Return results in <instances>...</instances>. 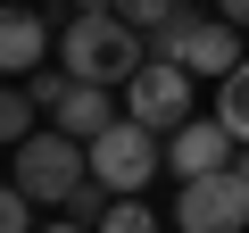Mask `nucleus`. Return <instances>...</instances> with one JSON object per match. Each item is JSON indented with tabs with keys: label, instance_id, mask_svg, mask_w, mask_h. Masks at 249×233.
Segmentation results:
<instances>
[{
	"label": "nucleus",
	"instance_id": "10",
	"mask_svg": "<svg viewBox=\"0 0 249 233\" xmlns=\"http://www.w3.org/2000/svg\"><path fill=\"white\" fill-rule=\"evenodd\" d=\"M34 116H42V108H34V92H25V83H0V142H9V150H17V142H34Z\"/></svg>",
	"mask_w": 249,
	"mask_h": 233
},
{
	"label": "nucleus",
	"instance_id": "8",
	"mask_svg": "<svg viewBox=\"0 0 249 233\" xmlns=\"http://www.w3.org/2000/svg\"><path fill=\"white\" fill-rule=\"evenodd\" d=\"M50 17L42 9H0V83H25V75H42V58H50Z\"/></svg>",
	"mask_w": 249,
	"mask_h": 233
},
{
	"label": "nucleus",
	"instance_id": "13",
	"mask_svg": "<svg viewBox=\"0 0 249 233\" xmlns=\"http://www.w3.org/2000/svg\"><path fill=\"white\" fill-rule=\"evenodd\" d=\"M100 233H158V216H150V200H116L100 216Z\"/></svg>",
	"mask_w": 249,
	"mask_h": 233
},
{
	"label": "nucleus",
	"instance_id": "2",
	"mask_svg": "<svg viewBox=\"0 0 249 233\" xmlns=\"http://www.w3.org/2000/svg\"><path fill=\"white\" fill-rule=\"evenodd\" d=\"M150 58H175L183 75H232L249 50H241V25H224V17H208V9H191V0H183V9L150 34Z\"/></svg>",
	"mask_w": 249,
	"mask_h": 233
},
{
	"label": "nucleus",
	"instance_id": "5",
	"mask_svg": "<svg viewBox=\"0 0 249 233\" xmlns=\"http://www.w3.org/2000/svg\"><path fill=\"white\" fill-rule=\"evenodd\" d=\"M124 116H133V125H150L158 142H166V134H183L191 116H199V108H191V75H183L175 58H150L133 83H124Z\"/></svg>",
	"mask_w": 249,
	"mask_h": 233
},
{
	"label": "nucleus",
	"instance_id": "1",
	"mask_svg": "<svg viewBox=\"0 0 249 233\" xmlns=\"http://www.w3.org/2000/svg\"><path fill=\"white\" fill-rule=\"evenodd\" d=\"M58 67L75 83H133L150 67V42L124 25L116 9H75V25L58 34Z\"/></svg>",
	"mask_w": 249,
	"mask_h": 233
},
{
	"label": "nucleus",
	"instance_id": "18",
	"mask_svg": "<svg viewBox=\"0 0 249 233\" xmlns=\"http://www.w3.org/2000/svg\"><path fill=\"white\" fill-rule=\"evenodd\" d=\"M42 233H83V225H42Z\"/></svg>",
	"mask_w": 249,
	"mask_h": 233
},
{
	"label": "nucleus",
	"instance_id": "7",
	"mask_svg": "<svg viewBox=\"0 0 249 233\" xmlns=\"http://www.w3.org/2000/svg\"><path fill=\"white\" fill-rule=\"evenodd\" d=\"M232 158H241V142H232V134L216 125V116H191L183 134H166V175H175V183H199V175H224Z\"/></svg>",
	"mask_w": 249,
	"mask_h": 233
},
{
	"label": "nucleus",
	"instance_id": "17",
	"mask_svg": "<svg viewBox=\"0 0 249 233\" xmlns=\"http://www.w3.org/2000/svg\"><path fill=\"white\" fill-rule=\"evenodd\" d=\"M232 175H241V192H249V142H241V158H232Z\"/></svg>",
	"mask_w": 249,
	"mask_h": 233
},
{
	"label": "nucleus",
	"instance_id": "6",
	"mask_svg": "<svg viewBox=\"0 0 249 233\" xmlns=\"http://www.w3.org/2000/svg\"><path fill=\"white\" fill-rule=\"evenodd\" d=\"M175 225H183V233H249V192H241V175L224 167V175L183 183V192H175Z\"/></svg>",
	"mask_w": 249,
	"mask_h": 233
},
{
	"label": "nucleus",
	"instance_id": "19",
	"mask_svg": "<svg viewBox=\"0 0 249 233\" xmlns=\"http://www.w3.org/2000/svg\"><path fill=\"white\" fill-rule=\"evenodd\" d=\"M191 9H199V0H191Z\"/></svg>",
	"mask_w": 249,
	"mask_h": 233
},
{
	"label": "nucleus",
	"instance_id": "11",
	"mask_svg": "<svg viewBox=\"0 0 249 233\" xmlns=\"http://www.w3.org/2000/svg\"><path fill=\"white\" fill-rule=\"evenodd\" d=\"M108 208H116V192H108L100 175H83V183L67 192V225H83V233H100V216H108Z\"/></svg>",
	"mask_w": 249,
	"mask_h": 233
},
{
	"label": "nucleus",
	"instance_id": "12",
	"mask_svg": "<svg viewBox=\"0 0 249 233\" xmlns=\"http://www.w3.org/2000/svg\"><path fill=\"white\" fill-rule=\"evenodd\" d=\"M108 9H116V17H124V25H133V34H142V42H150V34H158V25H166V17H175V9H183V0H108Z\"/></svg>",
	"mask_w": 249,
	"mask_h": 233
},
{
	"label": "nucleus",
	"instance_id": "16",
	"mask_svg": "<svg viewBox=\"0 0 249 233\" xmlns=\"http://www.w3.org/2000/svg\"><path fill=\"white\" fill-rule=\"evenodd\" d=\"M42 9H108V0H42Z\"/></svg>",
	"mask_w": 249,
	"mask_h": 233
},
{
	"label": "nucleus",
	"instance_id": "14",
	"mask_svg": "<svg viewBox=\"0 0 249 233\" xmlns=\"http://www.w3.org/2000/svg\"><path fill=\"white\" fill-rule=\"evenodd\" d=\"M0 233H42V225H34V200H25L17 183H0Z\"/></svg>",
	"mask_w": 249,
	"mask_h": 233
},
{
	"label": "nucleus",
	"instance_id": "3",
	"mask_svg": "<svg viewBox=\"0 0 249 233\" xmlns=\"http://www.w3.org/2000/svg\"><path fill=\"white\" fill-rule=\"evenodd\" d=\"M83 158H91V175H100L116 200H142V192H150V175L166 167V142H158L150 125H133V116H116L100 142H83Z\"/></svg>",
	"mask_w": 249,
	"mask_h": 233
},
{
	"label": "nucleus",
	"instance_id": "4",
	"mask_svg": "<svg viewBox=\"0 0 249 233\" xmlns=\"http://www.w3.org/2000/svg\"><path fill=\"white\" fill-rule=\"evenodd\" d=\"M83 175H91V158H83V142L50 125V134H34V142H17V175H9V183H17V192H25L34 208H67V192H75Z\"/></svg>",
	"mask_w": 249,
	"mask_h": 233
},
{
	"label": "nucleus",
	"instance_id": "9",
	"mask_svg": "<svg viewBox=\"0 0 249 233\" xmlns=\"http://www.w3.org/2000/svg\"><path fill=\"white\" fill-rule=\"evenodd\" d=\"M216 125H224L232 142H249V58H241V67L216 83Z\"/></svg>",
	"mask_w": 249,
	"mask_h": 233
},
{
	"label": "nucleus",
	"instance_id": "15",
	"mask_svg": "<svg viewBox=\"0 0 249 233\" xmlns=\"http://www.w3.org/2000/svg\"><path fill=\"white\" fill-rule=\"evenodd\" d=\"M216 17H224V25H241V34H249V0H216Z\"/></svg>",
	"mask_w": 249,
	"mask_h": 233
}]
</instances>
